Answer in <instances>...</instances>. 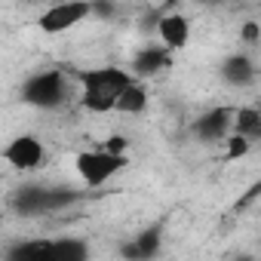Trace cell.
<instances>
[{
  "label": "cell",
  "instance_id": "cell-1",
  "mask_svg": "<svg viewBox=\"0 0 261 261\" xmlns=\"http://www.w3.org/2000/svg\"><path fill=\"white\" fill-rule=\"evenodd\" d=\"M83 108L92 114H108L114 111L120 92L133 83L126 71L120 68H101V71H86L83 77Z\"/></svg>",
  "mask_w": 261,
  "mask_h": 261
},
{
  "label": "cell",
  "instance_id": "cell-2",
  "mask_svg": "<svg viewBox=\"0 0 261 261\" xmlns=\"http://www.w3.org/2000/svg\"><path fill=\"white\" fill-rule=\"evenodd\" d=\"M123 166H126V157H114V154H105V151H83L77 157V175L89 188H101L117 172H123Z\"/></svg>",
  "mask_w": 261,
  "mask_h": 261
},
{
  "label": "cell",
  "instance_id": "cell-3",
  "mask_svg": "<svg viewBox=\"0 0 261 261\" xmlns=\"http://www.w3.org/2000/svg\"><path fill=\"white\" fill-rule=\"evenodd\" d=\"M65 95V80L59 71H43L25 80L22 86V101L34 105V108H59Z\"/></svg>",
  "mask_w": 261,
  "mask_h": 261
},
{
  "label": "cell",
  "instance_id": "cell-4",
  "mask_svg": "<svg viewBox=\"0 0 261 261\" xmlns=\"http://www.w3.org/2000/svg\"><path fill=\"white\" fill-rule=\"evenodd\" d=\"M31 261H89V249L86 243L74 240V237H62V240H34V255Z\"/></svg>",
  "mask_w": 261,
  "mask_h": 261
},
{
  "label": "cell",
  "instance_id": "cell-5",
  "mask_svg": "<svg viewBox=\"0 0 261 261\" xmlns=\"http://www.w3.org/2000/svg\"><path fill=\"white\" fill-rule=\"evenodd\" d=\"M89 13H92L89 4H56V7H49V10L40 16V31H46V34L71 31V28L80 25Z\"/></svg>",
  "mask_w": 261,
  "mask_h": 261
},
{
  "label": "cell",
  "instance_id": "cell-6",
  "mask_svg": "<svg viewBox=\"0 0 261 261\" xmlns=\"http://www.w3.org/2000/svg\"><path fill=\"white\" fill-rule=\"evenodd\" d=\"M4 157H7V163L16 166V169H37V166L43 163V145H40V139H34V136H19V139H13V142L7 145Z\"/></svg>",
  "mask_w": 261,
  "mask_h": 261
},
{
  "label": "cell",
  "instance_id": "cell-7",
  "mask_svg": "<svg viewBox=\"0 0 261 261\" xmlns=\"http://www.w3.org/2000/svg\"><path fill=\"white\" fill-rule=\"evenodd\" d=\"M160 246H163V224H151L136 240H129L123 246V258L126 261H151L160 255Z\"/></svg>",
  "mask_w": 261,
  "mask_h": 261
},
{
  "label": "cell",
  "instance_id": "cell-8",
  "mask_svg": "<svg viewBox=\"0 0 261 261\" xmlns=\"http://www.w3.org/2000/svg\"><path fill=\"white\" fill-rule=\"evenodd\" d=\"M230 120H233V111L215 108V111L203 114V117L194 123V129H197V136H200L203 142H218V139L227 133V129H230Z\"/></svg>",
  "mask_w": 261,
  "mask_h": 261
},
{
  "label": "cell",
  "instance_id": "cell-9",
  "mask_svg": "<svg viewBox=\"0 0 261 261\" xmlns=\"http://www.w3.org/2000/svg\"><path fill=\"white\" fill-rule=\"evenodd\" d=\"M157 31H160V37H163V43H166L169 49H181V46H188V40H191V22H188L185 16H178V13L163 16L160 25H157Z\"/></svg>",
  "mask_w": 261,
  "mask_h": 261
},
{
  "label": "cell",
  "instance_id": "cell-10",
  "mask_svg": "<svg viewBox=\"0 0 261 261\" xmlns=\"http://www.w3.org/2000/svg\"><path fill=\"white\" fill-rule=\"evenodd\" d=\"M221 74H224V80L233 83V86H246V83L255 80V68H252V62H249L246 56H227L224 65H221Z\"/></svg>",
  "mask_w": 261,
  "mask_h": 261
},
{
  "label": "cell",
  "instance_id": "cell-11",
  "mask_svg": "<svg viewBox=\"0 0 261 261\" xmlns=\"http://www.w3.org/2000/svg\"><path fill=\"white\" fill-rule=\"evenodd\" d=\"M145 108H148V89L139 83H129L114 105V111H120V114H142Z\"/></svg>",
  "mask_w": 261,
  "mask_h": 261
},
{
  "label": "cell",
  "instance_id": "cell-12",
  "mask_svg": "<svg viewBox=\"0 0 261 261\" xmlns=\"http://www.w3.org/2000/svg\"><path fill=\"white\" fill-rule=\"evenodd\" d=\"M133 68H136V74L151 77V74H157V71L169 68V49H142V53L136 56Z\"/></svg>",
  "mask_w": 261,
  "mask_h": 261
},
{
  "label": "cell",
  "instance_id": "cell-13",
  "mask_svg": "<svg viewBox=\"0 0 261 261\" xmlns=\"http://www.w3.org/2000/svg\"><path fill=\"white\" fill-rule=\"evenodd\" d=\"M237 123H230L233 129H237V136H243V139H258L261 136V114L255 111V108H243V111H237V117H233Z\"/></svg>",
  "mask_w": 261,
  "mask_h": 261
},
{
  "label": "cell",
  "instance_id": "cell-14",
  "mask_svg": "<svg viewBox=\"0 0 261 261\" xmlns=\"http://www.w3.org/2000/svg\"><path fill=\"white\" fill-rule=\"evenodd\" d=\"M252 151V142L243 139V136H227V160H237V157H246Z\"/></svg>",
  "mask_w": 261,
  "mask_h": 261
},
{
  "label": "cell",
  "instance_id": "cell-15",
  "mask_svg": "<svg viewBox=\"0 0 261 261\" xmlns=\"http://www.w3.org/2000/svg\"><path fill=\"white\" fill-rule=\"evenodd\" d=\"M126 145H129V142H126L123 136H111V139L101 145V151H105V154H114V157H123V154H126Z\"/></svg>",
  "mask_w": 261,
  "mask_h": 261
},
{
  "label": "cell",
  "instance_id": "cell-16",
  "mask_svg": "<svg viewBox=\"0 0 261 261\" xmlns=\"http://www.w3.org/2000/svg\"><path fill=\"white\" fill-rule=\"evenodd\" d=\"M258 37H261L258 25H255V22H246V28H243V40H246V43H258Z\"/></svg>",
  "mask_w": 261,
  "mask_h": 261
},
{
  "label": "cell",
  "instance_id": "cell-17",
  "mask_svg": "<svg viewBox=\"0 0 261 261\" xmlns=\"http://www.w3.org/2000/svg\"><path fill=\"white\" fill-rule=\"evenodd\" d=\"M240 261H255V258H252V255H246V258H240Z\"/></svg>",
  "mask_w": 261,
  "mask_h": 261
}]
</instances>
